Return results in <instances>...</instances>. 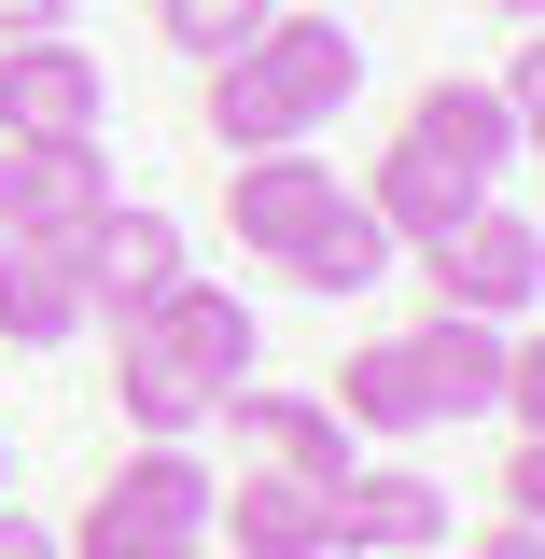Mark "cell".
<instances>
[{
	"label": "cell",
	"instance_id": "6da1fadb",
	"mask_svg": "<svg viewBox=\"0 0 545 559\" xmlns=\"http://www.w3.org/2000/svg\"><path fill=\"white\" fill-rule=\"evenodd\" d=\"M518 140H532V112H503V84H419L406 127H392V154L364 168V210L392 224V252H419V238H448L462 210H489L503 182H518Z\"/></svg>",
	"mask_w": 545,
	"mask_h": 559
},
{
	"label": "cell",
	"instance_id": "7a4b0ae2",
	"mask_svg": "<svg viewBox=\"0 0 545 559\" xmlns=\"http://www.w3.org/2000/svg\"><path fill=\"white\" fill-rule=\"evenodd\" d=\"M252 364H266V322H252L224 280H182L168 308H140V322H127L112 392H127L140 448H182L197 419H224V392H252Z\"/></svg>",
	"mask_w": 545,
	"mask_h": 559
},
{
	"label": "cell",
	"instance_id": "3957f363",
	"mask_svg": "<svg viewBox=\"0 0 545 559\" xmlns=\"http://www.w3.org/2000/svg\"><path fill=\"white\" fill-rule=\"evenodd\" d=\"M349 84H364L349 14H266L238 57L197 70V127L224 140V154H280V140L322 127V112H349Z\"/></svg>",
	"mask_w": 545,
	"mask_h": 559
},
{
	"label": "cell",
	"instance_id": "277c9868",
	"mask_svg": "<svg viewBox=\"0 0 545 559\" xmlns=\"http://www.w3.org/2000/svg\"><path fill=\"white\" fill-rule=\"evenodd\" d=\"M210 462L197 448H127L112 476H98V503L70 518V546L57 559H127V546H168V532H210Z\"/></svg>",
	"mask_w": 545,
	"mask_h": 559
},
{
	"label": "cell",
	"instance_id": "5b68a950",
	"mask_svg": "<svg viewBox=\"0 0 545 559\" xmlns=\"http://www.w3.org/2000/svg\"><path fill=\"white\" fill-rule=\"evenodd\" d=\"M419 280H434V308H462V322H518V308H532V280H545L532 210H518V197L462 210L448 238H419Z\"/></svg>",
	"mask_w": 545,
	"mask_h": 559
},
{
	"label": "cell",
	"instance_id": "8992f818",
	"mask_svg": "<svg viewBox=\"0 0 545 559\" xmlns=\"http://www.w3.org/2000/svg\"><path fill=\"white\" fill-rule=\"evenodd\" d=\"M349 210V168H322V154H308V140H280V154H238V168H224V224H238V252H294V238H322V224H336Z\"/></svg>",
	"mask_w": 545,
	"mask_h": 559
},
{
	"label": "cell",
	"instance_id": "52a82bcc",
	"mask_svg": "<svg viewBox=\"0 0 545 559\" xmlns=\"http://www.w3.org/2000/svg\"><path fill=\"white\" fill-rule=\"evenodd\" d=\"M112 210V154L98 140H14V182H0V238H57L84 252Z\"/></svg>",
	"mask_w": 545,
	"mask_h": 559
},
{
	"label": "cell",
	"instance_id": "ba28073f",
	"mask_svg": "<svg viewBox=\"0 0 545 559\" xmlns=\"http://www.w3.org/2000/svg\"><path fill=\"white\" fill-rule=\"evenodd\" d=\"M98 112H112V84H98V57L70 28L0 43V140H98Z\"/></svg>",
	"mask_w": 545,
	"mask_h": 559
},
{
	"label": "cell",
	"instance_id": "9c48e42d",
	"mask_svg": "<svg viewBox=\"0 0 545 559\" xmlns=\"http://www.w3.org/2000/svg\"><path fill=\"white\" fill-rule=\"evenodd\" d=\"M322 532H336L349 559H419V546H448L462 518H448V489L406 476V462H349V476L322 489Z\"/></svg>",
	"mask_w": 545,
	"mask_h": 559
},
{
	"label": "cell",
	"instance_id": "30bf717a",
	"mask_svg": "<svg viewBox=\"0 0 545 559\" xmlns=\"http://www.w3.org/2000/svg\"><path fill=\"white\" fill-rule=\"evenodd\" d=\"M168 294H182V224L140 210V197H112V210H98V238H84V308L140 322V308H168Z\"/></svg>",
	"mask_w": 545,
	"mask_h": 559
},
{
	"label": "cell",
	"instance_id": "8fae6325",
	"mask_svg": "<svg viewBox=\"0 0 545 559\" xmlns=\"http://www.w3.org/2000/svg\"><path fill=\"white\" fill-rule=\"evenodd\" d=\"M224 419H238V448H252L266 476H294V489L349 476V419L322 406V392H224Z\"/></svg>",
	"mask_w": 545,
	"mask_h": 559
},
{
	"label": "cell",
	"instance_id": "7c38bea8",
	"mask_svg": "<svg viewBox=\"0 0 545 559\" xmlns=\"http://www.w3.org/2000/svg\"><path fill=\"white\" fill-rule=\"evenodd\" d=\"M322 406H336L349 433H434V419H448V392H434L419 336H364L336 378H322Z\"/></svg>",
	"mask_w": 545,
	"mask_h": 559
},
{
	"label": "cell",
	"instance_id": "4fadbf2b",
	"mask_svg": "<svg viewBox=\"0 0 545 559\" xmlns=\"http://www.w3.org/2000/svg\"><path fill=\"white\" fill-rule=\"evenodd\" d=\"M0 336H14V349L84 336V252H57V238H0Z\"/></svg>",
	"mask_w": 545,
	"mask_h": 559
},
{
	"label": "cell",
	"instance_id": "5bb4252c",
	"mask_svg": "<svg viewBox=\"0 0 545 559\" xmlns=\"http://www.w3.org/2000/svg\"><path fill=\"white\" fill-rule=\"evenodd\" d=\"M210 532H238V559H336V532H322V489H294V476H252L238 489H210Z\"/></svg>",
	"mask_w": 545,
	"mask_h": 559
},
{
	"label": "cell",
	"instance_id": "9a60e30c",
	"mask_svg": "<svg viewBox=\"0 0 545 559\" xmlns=\"http://www.w3.org/2000/svg\"><path fill=\"white\" fill-rule=\"evenodd\" d=\"M280 280H294V294H378V280H392V224L349 197L322 238H294V252H280Z\"/></svg>",
	"mask_w": 545,
	"mask_h": 559
},
{
	"label": "cell",
	"instance_id": "2e32d148",
	"mask_svg": "<svg viewBox=\"0 0 545 559\" xmlns=\"http://www.w3.org/2000/svg\"><path fill=\"white\" fill-rule=\"evenodd\" d=\"M280 0H154V43H168V57H238V43H252V28H266Z\"/></svg>",
	"mask_w": 545,
	"mask_h": 559
},
{
	"label": "cell",
	"instance_id": "e0dca14e",
	"mask_svg": "<svg viewBox=\"0 0 545 559\" xmlns=\"http://www.w3.org/2000/svg\"><path fill=\"white\" fill-rule=\"evenodd\" d=\"M476 559H545V518H489V532H476Z\"/></svg>",
	"mask_w": 545,
	"mask_h": 559
},
{
	"label": "cell",
	"instance_id": "ac0fdd59",
	"mask_svg": "<svg viewBox=\"0 0 545 559\" xmlns=\"http://www.w3.org/2000/svg\"><path fill=\"white\" fill-rule=\"evenodd\" d=\"M57 14H70V0H0V43H43Z\"/></svg>",
	"mask_w": 545,
	"mask_h": 559
},
{
	"label": "cell",
	"instance_id": "d6986e66",
	"mask_svg": "<svg viewBox=\"0 0 545 559\" xmlns=\"http://www.w3.org/2000/svg\"><path fill=\"white\" fill-rule=\"evenodd\" d=\"M0 559H57V532H43V518H14V503H0Z\"/></svg>",
	"mask_w": 545,
	"mask_h": 559
},
{
	"label": "cell",
	"instance_id": "ffe728a7",
	"mask_svg": "<svg viewBox=\"0 0 545 559\" xmlns=\"http://www.w3.org/2000/svg\"><path fill=\"white\" fill-rule=\"evenodd\" d=\"M127 559H210V532H168V546H127Z\"/></svg>",
	"mask_w": 545,
	"mask_h": 559
},
{
	"label": "cell",
	"instance_id": "44dd1931",
	"mask_svg": "<svg viewBox=\"0 0 545 559\" xmlns=\"http://www.w3.org/2000/svg\"><path fill=\"white\" fill-rule=\"evenodd\" d=\"M489 14H503V28H518V14H532V0H489Z\"/></svg>",
	"mask_w": 545,
	"mask_h": 559
},
{
	"label": "cell",
	"instance_id": "7402d4cb",
	"mask_svg": "<svg viewBox=\"0 0 545 559\" xmlns=\"http://www.w3.org/2000/svg\"><path fill=\"white\" fill-rule=\"evenodd\" d=\"M0 503H14V448H0Z\"/></svg>",
	"mask_w": 545,
	"mask_h": 559
},
{
	"label": "cell",
	"instance_id": "603a6c76",
	"mask_svg": "<svg viewBox=\"0 0 545 559\" xmlns=\"http://www.w3.org/2000/svg\"><path fill=\"white\" fill-rule=\"evenodd\" d=\"M0 182H14V140H0Z\"/></svg>",
	"mask_w": 545,
	"mask_h": 559
}]
</instances>
